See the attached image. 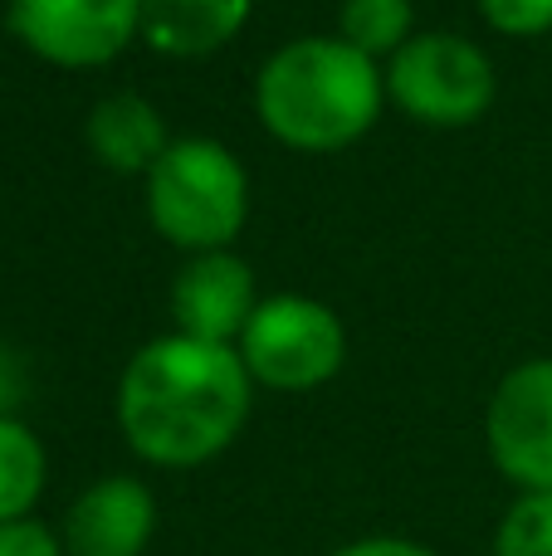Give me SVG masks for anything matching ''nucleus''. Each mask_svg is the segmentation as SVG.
I'll return each instance as SVG.
<instances>
[{
    "label": "nucleus",
    "mask_w": 552,
    "mask_h": 556,
    "mask_svg": "<svg viewBox=\"0 0 552 556\" xmlns=\"http://www.w3.org/2000/svg\"><path fill=\"white\" fill-rule=\"evenodd\" d=\"M485 450L499 479L518 493H552V356L499 376L485 405Z\"/></svg>",
    "instance_id": "obj_7"
},
{
    "label": "nucleus",
    "mask_w": 552,
    "mask_h": 556,
    "mask_svg": "<svg viewBox=\"0 0 552 556\" xmlns=\"http://www.w3.org/2000/svg\"><path fill=\"white\" fill-rule=\"evenodd\" d=\"M489 556H552V493H518L494 522Z\"/></svg>",
    "instance_id": "obj_14"
},
{
    "label": "nucleus",
    "mask_w": 552,
    "mask_h": 556,
    "mask_svg": "<svg viewBox=\"0 0 552 556\" xmlns=\"http://www.w3.org/2000/svg\"><path fill=\"white\" fill-rule=\"evenodd\" d=\"M387 103L421 127H469L494 108V59L455 29H416L406 49L381 64Z\"/></svg>",
    "instance_id": "obj_5"
},
{
    "label": "nucleus",
    "mask_w": 552,
    "mask_h": 556,
    "mask_svg": "<svg viewBox=\"0 0 552 556\" xmlns=\"http://www.w3.org/2000/svg\"><path fill=\"white\" fill-rule=\"evenodd\" d=\"M49 489V450L20 415L0 420V522L35 518Z\"/></svg>",
    "instance_id": "obj_12"
},
{
    "label": "nucleus",
    "mask_w": 552,
    "mask_h": 556,
    "mask_svg": "<svg viewBox=\"0 0 552 556\" xmlns=\"http://www.w3.org/2000/svg\"><path fill=\"white\" fill-rule=\"evenodd\" d=\"M338 39H348L367 59L387 64L397 49H406L416 39V5L411 0H342Z\"/></svg>",
    "instance_id": "obj_13"
},
{
    "label": "nucleus",
    "mask_w": 552,
    "mask_h": 556,
    "mask_svg": "<svg viewBox=\"0 0 552 556\" xmlns=\"http://www.w3.org/2000/svg\"><path fill=\"white\" fill-rule=\"evenodd\" d=\"M254 0H142V45L162 59H205L244 35Z\"/></svg>",
    "instance_id": "obj_11"
},
{
    "label": "nucleus",
    "mask_w": 552,
    "mask_h": 556,
    "mask_svg": "<svg viewBox=\"0 0 552 556\" xmlns=\"http://www.w3.org/2000/svg\"><path fill=\"white\" fill-rule=\"evenodd\" d=\"M387 113V74L338 35L279 45L254 74V117L279 147L303 156L348 152Z\"/></svg>",
    "instance_id": "obj_2"
},
{
    "label": "nucleus",
    "mask_w": 552,
    "mask_h": 556,
    "mask_svg": "<svg viewBox=\"0 0 552 556\" xmlns=\"http://www.w3.org/2000/svg\"><path fill=\"white\" fill-rule=\"evenodd\" d=\"M328 556H440V552L426 547V542H416V538H397V532H372V538L342 542V547L328 552Z\"/></svg>",
    "instance_id": "obj_17"
},
{
    "label": "nucleus",
    "mask_w": 552,
    "mask_h": 556,
    "mask_svg": "<svg viewBox=\"0 0 552 556\" xmlns=\"http://www.w3.org/2000/svg\"><path fill=\"white\" fill-rule=\"evenodd\" d=\"M142 211L147 225L186 260L230 250L250 220V172L221 137H172L142 176Z\"/></svg>",
    "instance_id": "obj_3"
},
{
    "label": "nucleus",
    "mask_w": 552,
    "mask_h": 556,
    "mask_svg": "<svg viewBox=\"0 0 552 556\" xmlns=\"http://www.w3.org/2000/svg\"><path fill=\"white\" fill-rule=\"evenodd\" d=\"M5 29L54 68H103L142 39V0H5Z\"/></svg>",
    "instance_id": "obj_6"
},
{
    "label": "nucleus",
    "mask_w": 552,
    "mask_h": 556,
    "mask_svg": "<svg viewBox=\"0 0 552 556\" xmlns=\"http://www.w3.org/2000/svg\"><path fill=\"white\" fill-rule=\"evenodd\" d=\"M162 528V508L147 479L103 473L59 518V542L68 556H147Z\"/></svg>",
    "instance_id": "obj_8"
},
{
    "label": "nucleus",
    "mask_w": 552,
    "mask_h": 556,
    "mask_svg": "<svg viewBox=\"0 0 552 556\" xmlns=\"http://www.w3.org/2000/svg\"><path fill=\"white\" fill-rule=\"evenodd\" d=\"M479 15L509 39H538L552 29V0H479Z\"/></svg>",
    "instance_id": "obj_15"
},
{
    "label": "nucleus",
    "mask_w": 552,
    "mask_h": 556,
    "mask_svg": "<svg viewBox=\"0 0 552 556\" xmlns=\"http://www.w3.org/2000/svg\"><path fill=\"white\" fill-rule=\"evenodd\" d=\"M0 556H68L59 542V528L39 518H20V522H0Z\"/></svg>",
    "instance_id": "obj_16"
},
{
    "label": "nucleus",
    "mask_w": 552,
    "mask_h": 556,
    "mask_svg": "<svg viewBox=\"0 0 552 556\" xmlns=\"http://www.w3.org/2000/svg\"><path fill=\"white\" fill-rule=\"evenodd\" d=\"M254 381L235 346L162 332L127 356L113 415L123 444L166 473L205 469L244 434Z\"/></svg>",
    "instance_id": "obj_1"
},
{
    "label": "nucleus",
    "mask_w": 552,
    "mask_h": 556,
    "mask_svg": "<svg viewBox=\"0 0 552 556\" xmlns=\"http://www.w3.org/2000/svg\"><path fill=\"white\" fill-rule=\"evenodd\" d=\"M84 142L93 152V162L108 166V172L147 176L156 166V156L172 147V132H166L152 98L137 93V88H117V93L93 103V113L84 123Z\"/></svg>",
    "instance_id": "obj_10"
},
{
    "label": "nucleus",
    "mask_w": 552,
    "mask_h": 556,
    "mask_svg": "<svg viewBox=\"0 0 552 556\" xmlns=\"http://www.w3.org/2000/svg\"><path fill=\"white\" fill-rule=\"evenodd\" d=\"M254 391L309 395L348 366V323L313 293H264L235 342Z\"/></svg>",
    "instance_id": "obj_4"
},
{
    "label": "nucleus",
    "mask_w": 552,
    "mask_h": 556,
    "mask_svg": "<svg viewBox=\"0 0 552 556\" xmlns=\"http://www.w3.org/2000/svg\"><path fill=\"white\" fill-rule=\"evenodd\" d=\"M25 391H29L25 362H20L10 346H0V420H5V415H20V405H25Z\"/></svg>",
    "instance_id": "obj_18"
},
{
    "label": "nucleus",
    "mask_w": 552,
    "mask_h": 556,
    "mask_svg": "<svg viewBox=\"0 0 552 556\" xmlns=\"http://www.w3.org/2000/svg\"><path fill=\"white\" fill-rule=\"evenodd\" d=\"M260 298L264 293L254 283V269L235 250L191 254L172 278V323L196 342L235 346Z\"/></svg>",
    "instance_id": "obj_9"
}]
</instances>
